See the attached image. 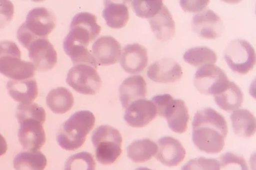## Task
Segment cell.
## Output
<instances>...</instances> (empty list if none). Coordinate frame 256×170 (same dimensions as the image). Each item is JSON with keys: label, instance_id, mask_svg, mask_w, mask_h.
Wrapping results in <instances>:
<instances>
[{"label": "cell", "instance_id": "1", "mask_svg": "<svg viewBox=\"0 0 256 170\" xmlns=\"http://www.w3.org/2000/svg\"><path fill=\"white\" fill-rule=\"evenodd\" d=\"M228 134L225 118L212 108L197 111L192 122V142L198 149L208 154H218L224 149Z\"/></svg>", "mask_w": 256, "mask_h": 170}, {"label": "cell", "instance_id": "2", "mask_svg": "<svg viewBox=\"0 0 256 170\" xmlns=\"http://www.w3.org/2000/svg\"><path fill=\"white\" fill-rule=\"evenodd\" d=\"M96 117L89 111H77L60 128L56 134V142L66 151L80 149L86 142V137L92 131Z\"/></svg>", "mask_w": 256, "mask_h": 170}, {"label": "cell", "instance_id": "3", "mask_svg": "<svg viewBox=\"0 0 256 170\" xmlns=\"http://www.w3.org/2000/svg\"><path fill=\"white\" fill-rule=\"evenodd\" d=\"M36 70L31 62L22 60V52L16 43L0 41V73L12 80L20 81L32 78Z\"/></svg>", "mask_w": 256, "mask_h": 170}, {"label": "cell", "instance_id": "4", "mask_svg": "<svg viewBox=\"0 0 256 170\" xmlns=\"http://www.w3.org/2000/svg\"><path fill=\"white\" fill-rule=\"evenodd\" d=\"M92 142L99 163L112 165L122 154V138L120 132L110 126L98 127L93 132Z\"/></svg>", "mask_w": 256, "mask_h": 170}, {"label": "cell", "instance_id": "5", "mask_svg": "<svg viewBox=\"0 0 256 170\" xmlns=\"http://www.w3.org/2000/svg\"><path fill=\"white\" fill-rule=\"evenodd\" d=\"M224 59L230 69L235 73L245 75L256 64V52L252 45L243 39L230 41L224 51Z\"/></svg>", "mask_w": 256, "mask_h": 170}, {"label": "cell", "instance_id": "6", "mask_svg": "<svg viewBox=\"0 0 256 170\" xmlns=\"http://www.w3.org/2000/svg\"><path fill=\"white\" fill-rule=\"evenodd\" d=\"M66 82L76 92L96 95L100 90L102 80L96 68L86 64H78L70 69Z\"/></svg>", "mask_w": 256, "mask_h": 170}, {"label": "cell", "instance_id": "7", "mask_svg": "<svg viewBox=\"0 0 256 170\" xmlns=\"http://www.w3.org/2000/svg\"><path fill=\"white\" fill-rule=\"evenodd\" d=\"M100 31L101 27L97 23L96 16L88 12H81L72 18L70 32L66 38L88 47Z\"/></svg>", "mask_w": 256, "mask_h": 170}, {"label": "cell", "instance_id": "8", "mask_svg": "<svg viewBox=\"0 0 256 170\" xmlns=\"http://www.w3.org/2000/svg\"><path fill=\"white\" fill-rule=\"evenodd\" d=\"M228 81L224 70L214 64H207L198 70L194 82L200 93L214 95L224 89Z\"/></svg>", "mask_w": 256, "mask_h": 170}, {"label": "cell", "instance_id": "9", "mask_svg": "<svg viewBox=\"0 0 256 170\" xmlns=\"http://www.w3.org/2000/svg\"><path fill=\"white\" fill-rule=\"evenodd\" d=\"M45 120L37 118H27L18 122L19 142L27 151H38L46 143V134L43 124Z\"/></svg>", "mask_w": 256, "mask_h": 170}, {"label": "cell", "instance_id": "10", "mask_svg": "<svg viewBox=\"0 0 256 170\" xmlns=\"http://www.w3.org/2000/svg\"><path fill=\"white\" fill-rule=\"evenodd\" d=\"M28 50L30 59L38 71H48L57 63L56 51L47 38H38L32 41Z\"/></svg>", "mask_w": 256, "mask_h": 170}, {"label": "cell", "instance_id": "11", "mask_svg": "<svg viewBox=\"0 0 256 170\" xmlns=\"http://www.w3.org/2000/svg\"><path fill=\"white\" fill-rule=\"evenodd\" d=\"M192 28L201 38L214 39L218 38L224 31V25L220 15L207 9L194 15Z\"/></svg>", "mask_w": 256, "mask_h": 170}, {"label": "cell", "instance_id": "12", "mask_svg": "<svg viewBox=\"0 0 256 170\" xmlns=\"http://www.w3.org/2000/svg\"><path fill=\"white\" fill-rule=\"evenodd\" d=\"M24 24L36 38H47L56 27V18L46 8L36 7L28 13Z\"/></svg>", "mask_w": 256, "mask_h": 170}, {"label": "cell", "instance_id": "13", "mask_svg": "<svg viewBox=\"0 0 256 170\" xmlns=\"http://www.w3.org/2000/svg\"><path fill=\"white\" fill-rule=\"evenodd\" d=\"M126 109L124 120L130 126L134 128L146 126L158 115L154 103L146 99L132 103Z\"/></svg>", "mask_w": 256, "mask_h": 170}, {"label": "cell", "instance_id": "14", "mask_svg": "<svg viewBox=\"0 0 256 170\" xmlns=\"http://www.w3.org/2000/svg\"><path fill=\"white\" fill-rule=\"evenodd\" d=\"M147 74L152 81L166 84L180 81L183 72L178 63L170 58H166L156 61L148 66Z\"/></svg>", "mask_w": 256, "mask_h": 170}, {"label": "cell", "instance_id": "15", "mask_svg": "<svg viewBox=\"0 0 256 170\" xmlns=\"http://www.w3.org/2000/svg\"><path fill=\"white\" fill-rule=\"evenodd\" d=\"M93 56L97 64L110 65L117 63L120 57L122 46L111 36H102L92 45Z\"/></svg>", "mask_w": 256, "mask_h": 170}, {"label": "cell", "instance_id": "16", "mask_svg": "<svg viewBox=\"0 0 256 170\" xmlns=\"http://www.w3.org/2000/svg\"><path fill=\"white\" fill-rule=\"evenodd\" d=\"M156 159L168 167H176L184 161L186 150L182 144L172 137H164L158 140Z\"/></svg>", "mask_w": 256, "mask_h": 170}, {"label": "cell", "instance_id": "17", "mask_svg": "<svg viewBox=\"0 0 256 170\" xmlns=\"http://www.w3.org/2000/svg\"><path fill=\"white\" fill-rule=\"evenodd\" d=\"M148 63V51L146 47L138 43L126 45L122 51L120 64L128 73L142 72Z\"/></svg>", "mask_w": 256, "mask_h": 170}, {"label": "cell", "instance_id": "18", "mask_svg": "<svg viewBox=\"0 0 256 170\" xmlns=\"http://www.w3.org/2000/svg\"><path fill=\"white\" fill-rule=\"evenodd\" d=\"M119 94L122 106L126 109L132 103L146 98V83L142 76L128 77L120 86Z\"/></svg>", "mask_w": 256, "mask_h": 170}, {"label": "cell", "instance_id": "19", "mask_svg": "<svg viewBox=\"0 0 256 170\" xmlns=\"http://www.w3.org/2000/svg\"><path fill=\"white\" fill-rule=\"evenodd\" d=\"M168 126L177 134H183L188 130L190 119L188 109L184 101L173 99L165 112Z\"/></svg>", "mask_w": 256, "mask_h": 170}, {"label": "cell", "instance_id": "20", "mask_svg": "<svg viewBox=\"0 0 256 170\" xmlns=\"http://www.w3.org/2000/svg\"><path fill=\"white\" fill-rule=\"evenodd\" d=\"M7 89L10 97L24 105L30 104L38 96V85L34 78L8 82Z\"/></svg>", "mask_w": 256, "mask_h": 170}, {"label": "cell", "instance_id": "21", "mask_svg": "<svg viewBox=\"0 0 256 170\" xmlns=\"http://www.w3.org/2000/svg\"><path fill=\"white\" fill-rule=\"evenodd\" d=\"M152 32L156 38L161 41L172 39L176 32L174 19L168 7L164 5L154 17L148 19Z\"/></svg>", "mask_w": 256, "mask_h": 170}, {"label": "cell", "instance_id": "22", "mask_svg": "<svg viewBox=\"0 0 256 170\" xmlns=\"http://www.w3.org/2000/svg\"><path fill=\"white\" fill-rule=\"evenodd\" d=\"M214 96L218 106L227 112L238 110L242 106L244 101L240 88L234 82L230 81L224 89Z\"/></svg>", "mask_w": 256, "mask_h": 170}, {"label": "cell", "instance_id": "23", "mask_svg": "<svg viewBox=\"0 0 256 170\" xmlns=\"http://www.w3.org/2000/svg\"><path fill=\"white\" fill-rule=\"evenodd\" d=\"M102 15L107 25L112 28L125 27L129 20V10L125 3L104 1V8Z\"/></svg>", "mask_w": 256, "mask_h": 170}, {"label": "cell", "instance_id": "24", "mask_svg": "<svg viewBox=\"0 0 256 170\" xmlns=\"http://www.w3.org/2000/svg\"><path fill=\"white\" fill-rule=\"evenodd\" d=\"M74 98L70 91L64 87H59L50 92L46 97V104L52 113L64 114L74 106Z\"/></svg>", "mask_w": 256, "mask_h": 170}, {"label": "cell", "instance_id": "25", "mask_svg": "<svg viewBox=\"0 0 256 170\" xmlns=\"http://www.w3.org/2000/svg\"><path fill=\"white\" fill-rule=\"evenodd\" d=\"M158 149V145L150 139L136 140L127 147V155L134 163H144L155 156Z\"/></svg>", "mask_w": 256, "mask_h": 170}, {"label": "cell", "instance_id": "26", "mask_svg": "<svg viewBox=\"0 0 256 170\" xmlns=\"http://www.w3.org/2000/svg\"><path fill=\"white\" fill-rule=\"evenodd\" d=\"M230 119L234 134L240 137L250 138L256 132V118L250 111L246 109L236 110Z\"/></svg>", "mask_w": 256, "mask_h": 170}, {"label": "cell", "instance_id": "27", "mask_svg": "<svg viewBox=\"0 0 256 170\" xmlns=\"http://www.w3.org/2000/svg\"><path fill=\"white\" fill-rule=\"evenodd\" d=\"M47 164L46 156L40 151L20 152L14 160L15 170H44Z\"/></svg>", "mask_w": 256, "mask_h": 170}, {"label": "cell", "instance_id": "28", "mask_svg": "<svg viewBox=\"0 0 256 170\" xmlns=\"http://www.w3.org/2000/svg\"><path fill=\"white\" fill-rule=\"evenodd\" d=\"M64 49L74 64H86L97 68L96 61L86 47L74 43L65 38L64 41Z\"/></svg>", "mask_w": 256, "mask_h": 170}, {"label": "cell", "instance_id": "29", "mask_svg": "<svg viewBox=\"0 0 256 170\" xmlns=\"http://www.w3.org/2000/svg\"><path fill=\"white\" fill-rule=\"evenodd\" d=\"M186 63L194 66L214 64L217 61V55L212 49L206 47L190 48L184 55Z\"/></svg>", "mask_w": 256, "mask_h": 170}, {"label": "cell", "instance_id": "30", "mask_svg": "<svg viewBox=\"0 0 256 170\" xmlns=\"http://www.w3.org/2000/svg\"><path fill=\"white\" fill-rule=\"evenodd\" d=\"M96 163L90 153L82 152L76 153L66 161L64 170H96Z\"/></svg>", "mask_w": 256, "mask_h": 170}, {"label": "cell", "instance_id": "31", "mask_svg": "<svg viewBox=\"0 0 256 170\" xmlns=\"http://www.w3.org/2000/svg\"><path fill=\"white\" fill-rule=\"evenodd\" d=\"M134 12L139 17L152 18L162 9L161 0H135L132 2Z\"/></svg>", "mask_w": 256, "mask_h": 170}, {"label": "cell", "instance_id": "32", "mask_svg": "<svg viewBox=\"0 0 256 170\" xmlns=\"http://www.w3.org/2000/svg\"><path fill=\"white\" fill-rule=\"evenodd\" d=\"M16 116L18 122L27 118H37L46 121V111L44 108L34 103L27 105L20 103L16 109Z\"/></svg>", "mask_w": 256, "mask_h": 170}, {"label": "cell", "instance_id": "33", "mask_svg": "<svg viewBox=\"0 0 256 170\" xmlns=\"http://www.w3.org/2000/svg\"><path fill=\"white\" fill-rule=\"evenodd\" d=\"M220 170H249L246 161L243 157L226 153L220 158Z\"/></svg>", "mask_w": 256, "mask_h": 170}, {"label": "cell", "instance_id": "34", "mask_svg": "<svg viewBox=\"0 0 256 170\" xmlns=\"http://www.w3.org/2000/svg\"><path fill=\"white\" fill-rule=\"evenodd\" d=\"M220 162L212 159L199 157L186 164L181 170H220Z\"/></svg>", "mask_w": 256, "mask_h": 170}, {"label": "cell", "instance_id": "35", "mask_svg": "<svg viewBox=\"0 0 256 170\" xmlns=\"http://www.w3.org/2000/svg\"><path fill=\"white\" fill-rule=\"evenodd\" d=\"M14 8L10 1L0 0V28L6 27L14 18Z\"/></svg>", "mask_w": 256, "mask_h": 170}, {"label": "cell", "instance_id": "36", "mask_svg": "<svg viewBox=\"0 0 256 170\" xmlns=\"http://www.w3.org/2000/svg\"><path fill=\"white\" fill-rule=\"evenodd\" d=\"M173 99H174L172 97L168 94L158 95L152 97V102L154 103L156 111H158V114L160 117L164 118L165 112Z\"/></svg>", "mask_w": 256, "mask_h": 170}, {"label": "cell", "instance_id": "37", "mask_svg": "<svg viewBox=\"0 0 256 170\" xmlns=\"http://www.w3.org/2000/svg\"><path fill=\"white\" fill-rule=\"evenodd\" d=\"M210 1H188L183 0L180 1V4L182 9L188 13H200L204 8L208 5Z\"/></svg>", "mask_w": 256, "mask_h": 170}, {"label": "cell", "instance_id": "38", "mask_svg": "<svg viewBox=\"0 0 256 170\" xmlns=\"http://www.w3.org/2000/svg\"><path fill=\"white\" fill-rule=\"evenodd\" d=\"M18 39L23 47L28 49L30 45L37 38L28 31L24 24L20 27L18 31Z\"/></svg>", "mask_w": 256, "mask_h": 170}, {"label": "cell", "instance_id": "39", "mask_svg": "<svg viewBox=\"0 0 256 170\" xmlns=\"http://www.w3.org/2000/svg\"><path fill=\"white\" fill-rule=\"evenodd\" d=\"M8 150V144L5 138L0 134V157L6 154Z\"/></svg>", "mask_w": 256, "mask_h": 170}, {"label": "cell", "instance_id": "40", "mask_svg": "<svg viewBox=\"0 0 256 170\" xmlns=\"http://www.w3.org/2000/svg\"><path fill=\"white\" fill-rule=\"evenodd\" d=\"M134 170H152L148 169V168H138L137 169H136Z\"/></svg>", "mask_w": 256, "mask_h": 170}]
</instances>
